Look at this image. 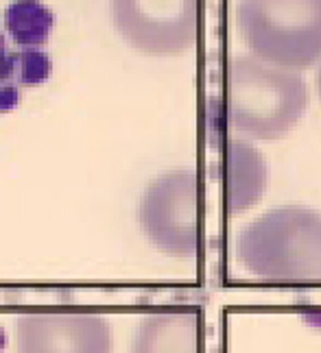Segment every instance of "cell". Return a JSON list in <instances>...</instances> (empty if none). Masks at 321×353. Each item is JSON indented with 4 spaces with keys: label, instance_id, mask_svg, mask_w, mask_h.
I'll use <instances>...</instances> for the list:
<instances>
[{
    "label": "cell",
    "instance_id": "obj_1",
    "mask_svg": "<svg viewBox=\"0 0 321 353\" xmlns=\"http://www.w3.org/2000/svg\"><path fill=\"white\" fill-rule=\"evenodd\" d=\"M238 262L264 283L321 281V212L306 205H280L240 229Z\"/></svg>",
    "mask_w": 321,
    "mask_h": 353
},
{
    "label": "cell",
    "instance_id": "obj_2",
    "mask_svg": "<svg viewBox=\"0 0 321 353\" xmlns=\"http://www.w3.org/2000/svg\"><path fill=\"white\" fill-rule=\"evenodd\" d=\"M309 88L300 72L238 55L227 74L225 112L236 133L247 140H280L302 120Z\"/></svg>",
    "mask_w": 321,
    "mask_h": 353
},
{
    "label": "cell",
    "instance_id": "obj_3",
    "mask_svg": "<svg viewBox=\"0 0 321 353\" xmlns=\"http://www.w3.org/2000/svg\"><path fill=\"white\" fill-rule=\"evenodd\" d=\"M236 31L260 61L293 72L321 63V0H238Z\"/></svg>",
    "mask_w": 321,
    "mask_h": 353
},
{
    "label": "cell",
    "instance_id": "obj_4",
    "mask_svg": "<svg viewBox=\"0 0 321 353\" xmlns=\"http://www.w3.org/2000/svg\"><path fill=\"white\" fill-rule=\"evenodd\" d=\"M204 190L195 170H168L146 185L138 223L153 247L175 260H193L204 240Z\"/></svg>",
    "mask_w": 321,
    "mask_h": 353
},
{
    "label": "cell",
    "instance_id": "obj_5",
    "mask_svg": "<svg viewBox=\"0 0 321 353\" xmlns=\"http://www.w3.org/2000/svg\"><path fill=\"white\" fill-rule=\"evenodd\" d=\"M116 31L144 55L173 57L199 37L202 0H110Z\"/></svg>",
    "mask_w": 321,
    "mask_h": 353
},
{
    "label": "cell",
    "instance_id": "obj_6",
    "mask_svg": "<svg viewBox=\"0 0 321 353\" xmlns=\"http://www.w3.org/2000/svg\"><path fill=\"white\" fill-rule=\"evenodd\" d=\"M16 353H112L110 321L97 312L20 314Z\"/></svg>",
    "mask_w": 321,
    "mask_h": 353
},
{
    "label": "cell",
    "instance_id": "obj_7",
    "mask_svg": "<svg viewBox=\"0 0 321 353\" xmlns=\"http://www.w3.org/2000/svg\"><path fill=\"white\" fill-rule=\"evenodd\" d=\"M264 155L249 140L232 138L223 153V183H225V208L230 214H243L256 208L266 192Z\"/></svg>",
    "mask_w": 321,
    "mask_h": 353
},
{
    "label": "cell",
    "instance_id": "obj_8",
    "mask_svg": "<svg viewBox=\"0 0 321 353\" xmlns=\"http://www.w3.org/2000/svg\"><path fill=\"white\" fill-rule=\"evenodd\" d=\"M202 319L193 310H166L144 316L131 353H202Z\"/></svg>",
    "mask_w": 321,
    "mask_h": 353
},
{
    "label": "cell",
    "instance_id": "obj_9",
    "mask_svg": "<svg viewBox=\"0 0 321 353\" xmlns=\"http://www.w3.org/2000/svg\"><path fill=\"white\" fill-rule=\"evenodd\" d=\"M3 20L13 42L24 50L42 46L55 26V16L42 0H13L7 5Z\"/></svg>",
    "mask_w": 321,
    "mask_h": 353
},
{
    "label": "cell",
    "instance_id": "obj_10",
    "mask_svg": "<svg viewBox=\"0 0 321 353\" xmlns=\"http://www.w3.org/2000/svg\"><path fill=\"white\" fill-rule=\"evenodd\" d=\"M52 72V61L44 50L26 48L20 52H7L0 59V83L3 85H42Z\"/></svg>",
    "mask_w": 321,
    "mask_h": 353
},
{
    "label": "cell",
    "instance_id": "obj_11",
    "mask_svg": "<svg viewBox=\"0 0 321 353\" xmlns=\"http://www.w3.org/2000/svg\"><path fill=\"white\" fill-rule=\"evenodd\" d=\"M20 103V92L16 85H0V112L16 110Z\"/></svg>",
    "mask_w": 321,
    "mask_h": 353
},
{
    "label": "cell",
    "instance_id": "obj_12",
    "mask_svg": "<svg viewBox=\"0 0 321 353\" xmlns=\"http://www.w3.org/2000/svg\"><path fill=\"white\" fill-rule=\"evenodd\" d=\"M302 319L311 325V327H319L321 330V310H306Z\"/></svg>",
    "mask_w": 321,
    "mask_h": 353
},
{
    "label": "cell",
    "instance_id": "obj_13",
    "mask_svg": "<svg viewBox=\"0 0 321 353\" xmlns=\"http://www.w3.org/2000/svg\"><path fill=\"white\" fill-rule=\"evenodd\" d=\"M5 347H7V334H5L3 327H0V353L5 351Z\"/></svg>",
    "mask_w": 321,
    "mask_h": 353
},
{
    "label": "cell",
    "instance_id": "obj_14",
    "mask_svg": "<svg viewBox=\"0 0 321 353\" xmlns=\"http://www.w3.org/2000/svg\"><path fill=\"white\" fill-rule=\"evenodd\" d=\"M7 55V50H5V37H3V33H0V59H3Z\"/></svg>",
    "mask_w": 321,
    "mask_h": 353
},
{
    "label": "cell",
    "instance_id": "obj_15",
    "mask_svg": "<svg viewBox=\"0 0 321 353\" xmlns=\"http://www.w3.org/2000/svg\"><path fill=\"white\" fill-rule=\"evenodd\" d=\"M317 94L321 99V63H319V70H317Z\"/></svg>",
    "mask_w": 321,
    "mask_h": 353
}]
</instances>
